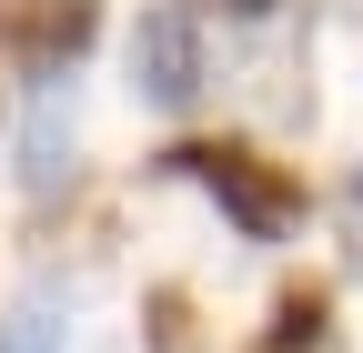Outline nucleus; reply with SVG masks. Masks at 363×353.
<instances>
[{"instance_id": "obj_4", "label": "nucleus", "mask_w": 363, "mask_h": 353, "mask_svg": "<svg viewBox=\"0 0 363 353\" xmlns=\"http://www.w3.org/2000/svg\"><path fill=\"white\" fill-rule=\"evenodd\" d=\"M21 152H30V162H21V182H30L40 202H51V192L71 182V111H61V101H40V111H30V142H21Z\"/></svg>"}, {"instance_id": "obj_3", "label": "nucleus", "mask_w": 363, "mask_h": 353, "mask_svg": "<svg viewBox=\"0 0 363 353\" xmlns=\"http://www.w3.org/2000/svg\"><path fill=\"white\" fill-rule=\"evenodd\" d=\"M91 30H101V0H0V51L30 61L40 81H51L61 61H81Z\"/></svg>"}, {"instance_id": "obj_1", "label": "nucleus", "mask_w": 363, "mask_h": 353, "mask_svg": "<svg viewBox=\"0 0 363 353\" xmlns=\"http://www.w3.org/2000/svg\"><path fill=\"white\" fill-rule=\"evenodd\" d=\"M162 172H172V182H192V192H212L252 242L303 232V212H313V202H303V172H293V162H262L252 142H172Z\"/></svg>"}, {"instance_id": "obj_7", "label": "nucleus", "mask_w": 363, "mask_h": 353, "mask_svg": "<svg viewBox=\"0 0 363 353\" xmlns=\"http://www.w3.org/2000/svg\"><path fill=\"white\" fill-rule=\"evenodd\" d=\"M222 11H272V0H222Z\"/></svg>"}, {"instance_id": "obj_5", "label": "nucleus", "mask_w": 363, "mask_h": 353, "mask_svg": "<svg viewBox=\"0 0 363 353\" xmlns=\"http://www.w3.org/2000/svg\"><path fill=\"white\" fill-rule=\"evenodd\" d=\"M323 333H333V293H323V283H293L283 303H272V333H262V343H272V353H313Z\"/></svg>"}, {"instance_id": "obj_2", "label": "nucleus", "mask_w": 363, "mask_h": 353, "mask_svg": "<svg viewBox=\"0 0 363 353\" xmlns=\"http://www.w3.org/2000/svg\"><path fill=\"white\" fill-rule=\"evenodd\" d=\"M212 81V51H202V11L192 0H162V11H142V30H131V91L162 101V111H192Z\"/></svg>"}, {"instance_id": "obj_6", "label": "nucleus", "mask_w": 363, "mask_h": 353, "mask_svg": "<svg viewBox=\"0 0 363 353\" xmlns=\"http://www.w3.org/2000/svg\"><path fill=\"white\" fill-rule=\"evenodd\" d=\"M0 353H71V303H51V293L11 303L0 313Z\"/></svg>"}]
</instances>
